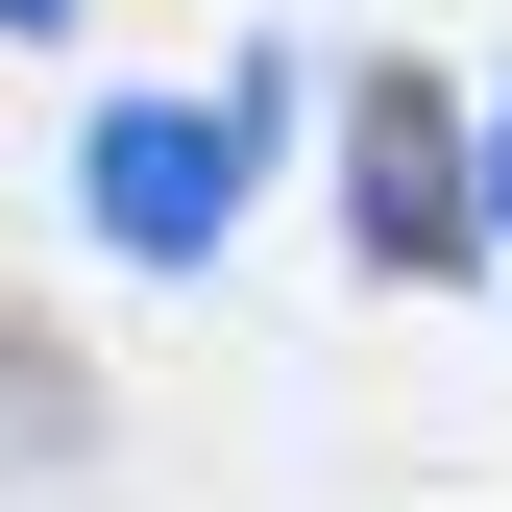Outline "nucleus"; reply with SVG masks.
Here are the masks:
<instances>
[{"label":"nucleus","instance_id":"f257e3e1","mask_svg":"<svg viewBox=\"0 0 512 512\" xmlns=\"http://www.w3.org/2000/svg\"><path fill=\"white\" fill-rule=\"evenodd\" d=\"M269 98H293V74H220V98H98V122H74V220L122 244V269H220Z\"/></svg>","mask_w":512,"mask_h":512},{"label":"nucleus","instance_id":"f03ea898","mask_svg":"<svg viewBox=\"0 0 512 512\" xmlns=\"http://www.w3.org/2000/svg\"><path fill=\"white\" fill-rule=\"evenodd\" d=\"M342 220H366V269H488V122L439 74H366L342 98Z\"/></svg>","mask_w":512,"mask_h":512},{"label":"nucleus","instance_id":"7ed1b4c3","mask_svg":"<svg viewBox=\"0 0 512 512\" xmlns=\"http://www.w3.org/2000/svg\"><path fill=\"white\" fill-rule=\"evenodd\" d=\"M488 244H512V98H488Z\"/></svg>","mask_w":512,"mask_h":512},{"label":"nucleus","instance_id":"20e7f679","mask_svg":"<svg viewBox=\"0 0 512 512\" xmlns=\"http://www.w3.org/2000/svg\"><path fill=\"white\" fill-rule=\"evenodd\" d=\"M0 25H74V0H0Z\"/></svg>","mask_w":512,"mask_h":512}]
</instances>
